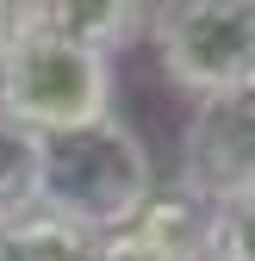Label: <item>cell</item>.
Returning a JSON list of instances; mask_svg holds the SVG:
<instances>
[{
  "mask_svg": "<svg viewBox=\"0 0 255 261\" xmlns=\"http://www.w3.org/2000/svg\"><path fill=\"white\" fill-rule=\"evenodd\" d=\"M149 143L131 118H118V106L69 130H38V199L87 218L93 230H112L149 193Z\"/></svg>",
  "mask_w": 255,
  "mask_h": 261,
  "instance_id": "1",
  "label": "cell"
},
{
  "mask_svg": "<svg viewBox=\"0 0 255 261\" xmlns=\"http://www.w3.org/2000/svg\"><path fill=\"white\" fill-rule=\"evenodd\" d=\"M118 100V75L112 56L87 50L75 38H56L50 25L31 19L19 31V44L0 62V106L13 118H25L31 130H69L112 112Z\"/></svg>",
  "mask_w": 255,
  "mask_h": 261,
  "instance_id": "2",
  "label": "cell"
},
{
  "mask_svg": "<svg viewBox=\"0 0 255 261\" xmlns=\"http://www.w3.org/2000/svg\"><path fill=\"white\" fill-rule=\"evenodd\" d=\"M143 44L168 87H255V0H149Z\"/></svg>",
  "mask_w": 255,
  "mask_h": 261,
  "instance_id": "3",
  "label": "cell"
},
{
  "mask_svg": "<svg viewBox=\"0 0 255 261\" xmlns=\"http://www.w3.org/2000/svg\"><path fill=\"white\" fill-rule=\"evenodd\" d=\"M174 180L206 205L255 199V87L199 93L181 124V168Z\"/></svg>",
  "mask_w": 255,
  "mask_h": 261,
  "instance_id": "4",
  "label": "cell"
},
{
  "mask_svg": "<svg viewBox=\"0 0 255 261\" xmlns=\"http://www.w3.org/2000/svg\"><path fill=\"white\" fill-rule=\"evenodd\" d=\"M212 205L181 180H149V193L100 237V261H206Z\"/></svg>",
  "mask_w": 255,
  "mask_h": 261,
  "instance_id": "5",
  "label": "cell"
},
{
  "mask_svg": "<svg viewBox=\"0 0 255 261\" xmlns=\"http://www.w3.org/2000/svg\"><path fill=\"white\" fill-rule=\"evenodd\" d=\"M100 237L106 230L38 193L0 212V261H100Z\"/></svg>",
  "mask_w": 255,
  "mask_h": 261,
  "instance_id": "6",
  "label": "cell"
},
{
  "mask_svg": "<svg viewBox=\"0 0 255 261\" xmlns=\"http://www.w3.org/2000/svg\"><path fill=\"white\" fill-rule=\"evenodd\" d=\"M31 19L50 25L56 38H75L100 56H118V50L143 44L149 0H31Z\"/></svg>",
  "mask_w": 255,
  "mask_h": 261,
  "instance_id": "7",
  "label": "cell"
},
{
  "mask_svg": "<svg viewBox=\"0 0 255 261\" xmlns=\"http://www.w3.org/2000/svg\"><path fill=\"white\" fill-rule=\"evenodd\" d=\"M38 193V130L0 106V212Z\"/></svg>",
  "mask_w": 255,
  "mask_h": 261,
  "instance_id": "8",
  "label": "cell"
},
{
  "mask_svg": "<svg viewBox=\"0 0 255 261\" xmlns=\"http://www.w3.org/2000/svg\"><path fill=\"white\" fill-rule=\"evenodd\" d=\"M249 224H255V199H224L206 218V261H255L249 255Z\"/></svg>",
  "mask_w": 255,
  "mask_h": 261,
  "instance_id": "9",
  "label": "cell"
},
{
  "mask_svg": "<svg viewBox=\"0 0 255 261\" xmlns=\"http://www.w3.org/2000/svg\"><path fill=\"white\" fill-rule=\"evenodd\" d=\"M25 25H31V0H0V62H7V50L19 44Z\"/></svg>",
  "mask_w": 255,
  "mask_h": 261,
  "instance_id": "10",
  "label": "cell"
}]
</instances>
